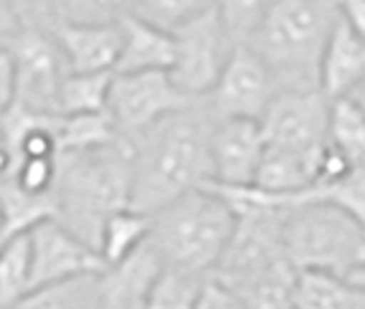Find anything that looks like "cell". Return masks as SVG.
I'll return each instance as SVG.
<instances>
[{
  "instance_id": "1",
  "label": "cell",
  "mask_w": 365,
  "mask_h": 309,
  "mask_svg": "<svg viewBox=\"0 0 365 309\" xmlns=\"http://www.w3.org/2000/svg\"><path fill=\"white\" fill-rule=\"evenodd\" d=\"M213 125V109L200 112L193 102L140 135H130L135 140V183L130 206L155 216L180 195L211 183Z\"/></svg>"
},
{
  "instance_id": "2",
  "label": "cell",
  "mask_w": 365,
  "mask_h": 309,
  "mask_svg": "<svg viewBox=\"0 0 365 309\" xmlns=\"http://www.w3.org/2000/svg\"><path fill=\"white\" fill-rule=\"evenodd\" d=\"M132 183L135 140L130 135L84 152H61L53 185L58 221L99 248L107 218L132 203Z\"/></svg>"
},
{
  "instance_id": "3",
  "label": "cell",
  "mask_w": 365,
  "mask_h": 309,
  "mask_svg": "<svg viewBox=\"0 0 365 309\" xmlns=\"http://www.w3.org/2000/svg\"><path fill=\"white\" fill-rule=\"evenodd\" d=\"M340 18V0H274L249 46L282 89H319V61Z\"/></svg>"
},
{
  "instance_id": "4",
  "label": "cell",
  "mask_w": 365,
  "mask_h": 309,
  "mask_svg": "<svg viewBox=\"0 0 365 309\" xmlns=\"http://www.w3.org/2000/svg\"><path fill=\"white\" fill-rule=\"evenodd\" d=\"M234 206L211 185L195 188L153 216V241L165 266L211 274L236 231Z\"/></svg>"
},
{
  "instance_id": "5",
  "label": "cell",
  "mask_w": 365,
  "mask_h": 309,
  "mask_svg": "<svg viewBox=\"0 0 365 309\" xmlns=\"http://www.w3.org/2000/svg\"><path fill=\"white\" fill-rule=\"evenodd\" d=\"M282 239L297 269L348 274L365 258V224L330 201H279Z\"/></svg>"
},
{
  "instance_id": "6",
  "label": "cell",
  "mask_w": 365,
  "mask_h": 309,
  "mask_svg": "<svg viewBox=\"0 0 365 309\" xmlns=\"http://www.w3.org/2000/svg\"><path fill=\"white\" fill-rule=\"evenodd\" d=\"M3 33H6L3 46L13 53L18 69L16 102L43 115H61L58 97L71 69L51 28L38 31L36 26L18 21V26H11Z\"/></svg>"
},
{
  "instance_id": "7",
  "label": "cell",
  "mask_w": 365,
  "mask_h": 309,
  "mask_svg": "<svg viewBox=\"0 0 365 309\" xmlns=\"http://www.w3.org/2000/svg\"><path fill=\"white\" fill-rule=\"evenodd\" d=\"M239 46L216 8L208 3L195 18L175 31V63L170 76L190 99H203L218 84L228 58Z\"/></svg>"
},
{
  "instance_id": "8",
  "label": "cell",
  "mask_w": 365,
  "mask_h": 309,
  "mask_svg": "<svg viewBox=\"0 0 365 309\" xmlns=\"http://www.w3.org/2000/svg\"><path fill=\"white\" fill-rule=\"evenodd\" d=\"M330 109L319 89H282L262 117L267 145L304 154L319 165L330 142Z\"/></svg>"
},
{
  "instance_id": "9",
  "label": "cell",
  "mask_w": 365,
  "mask_h": 309,
  "mask_svg": "<svg viewBox=\"0 0 365 309\" xmlns=\"http://www.w3.org/2000/svg\"><path fill=\"white\" fill-rule=\"evenodd\" d=\"M193 102L198 99L182 92L170 71H140L114 74L107 109L122 135H140Z\"/></svg>"
},
{
  "instance_id": "10",
  "label": "cell",
  "mask_w": 365,
  "mask_h": 309,
  "mask_svg": "<svg viewBox=\"0 0 365 309\" xmlns=\"http://www.w3.org/2000/svg\"><path fill=\"white\" fill-rule=\"evenodd\" d=\"M279 92L282 86L267 61L249 43H239L208 99L216 120H262Z\"/></svg>"
},
{
  "instance_id": "11",
  "label": "cell",
  "mask_w": 365,
  "mask_h": 309,
  "mask_svg": "<svg viewBox=\"0 0 365 309\" xmlns=\"http://www.w3.org/2000/svg\"><path fill=\"white\" fill-rule=\"evenodd\" d=\"M29 236L31 256H34V289L79 274H99L107 269V261L99 248L86 243L58 218H48L38 224L29 231Z\"/></svg>"
},
{
  "instance_id": "12",
  "label": "cell",
  "mask_w": 365,
  "mask_h": 309,
  "mask_svg": "<svg viewBox=\"0 0 365 309\" xmlns=\"http://www.w3.org/2000/svg\"><path fill=\"white\" fill-rule=\"evenodd\" d=\"M267 152L262 120H216L211 132V183L223 188H249L257 185L259 167Z\"/></svg>"
},
{
  "instance_id": "13",
  "label": "cell",
  "mask_w": 365,
  "mask_h": 309,
  "mask_svg": "<svg viewBox=\"0 0 365 309\" xmlns=\"http://www.w3.org/2000/svg\"><path fill=\"white\" fill-rule=\"evenodd\" d=\"M165 271V258L153 241H145L120 261L109 263L99 274L102 307L109 309H140L150 307L160 274Z\"/></svg>"
},
{
  "instance_id": "14",
  "label": "cell",
  "mask_w": 365,
  "mask_h": 309,
  "mask_svg": "<svg viewBox=\"0 0 365 309\" xmlns=\"http://www.w3.org/2000/svg\"><path fill=\"white\" fill-rule=\"evenodd\" d=\"M51 33L58 41L68 69L76 74L86 71H114L122 51L120 23H74L53 21Z\"/></svg>"
},
{
  "instance_id": "15",
  "label": "cell",
  "mask_w": 365,
  "mask_h": 309,
  "mask_svg": "<svg viewBox=\"0 0 365 309\" xmlns=\"http://www.w3.org/2000/svg\"><path fill=\"white\" fill-rule=\"evenodd\" d=\"M365 81V38L342 18L327 38L319 61V92L327 99L348 97L355 86Z\"/></svg>"
},
{
  "instance_id": "16",
  "label": "cell",
  "mask_w": 365,
  "mask_h": 309,
  "mask_svg": "<svg viewBox=\"0 0 365 309\" xmlns=\"http://www.w3.org/2000/svg\"><path fill=\"white\" fill-rule=\"evenodd\" d=\"M175 63V33L148 23L140 16L122 21V51L114 74H140V71H170Z\"/></svg>"
},
{
  "instance_id": "17",
  "label": "cell",
  "mask_w": 365,
  "mask_h": 309,
  "mask_svg": "<svg viewBox=\"0 0 365 309\" xmlns=\"http://www.w3.org/2000/svg\"><path fill=\"white\" fill-rule=\"evenodd\" d=\"M297 309H365V289L345 274L302 269L294 286Z\"/></svg>"
},
{
  "instance_id": "18",
  "label": "cell",
  "mask_w": 365,
  "mask_h": 309,
  "mask_svg": "<svg viewBox=\"0 0 365 309\" xmlns=\"http://www.w3.org/2000/svg\"><path fill=\"white\" fill-rule=\"evenodd\" d=\"M0 201H3V234L0 241L29 234L48 218H58L56 193H31L13 178H0Z\"/></svg>"
},
{
  "instance_id": "19",
  "label": "cell",
  "mask_w": 365,
  "mask_h": 309,
  "mask_svg": "<svg viewBox=\"0 0 365 309\" xmlns=\"http://www.w3.org/2000/svg\"><path fill=\"white\" fill-rule=\"evenodd\" d=\"M317 178V162L292 150L267 145L262 167L257 175V188L274 195H294L314 183Z\"/></svg>"
},
{
  "instance_id": "20",
  "label": "cell",
  "mask_w": 365,
  "mask_h": 309,
  "mask_svg": "<svg viewBox=\"0 0 365 309\" xmlns=\"http://www.w3.org/2000/svg\"><path fill=\"white\" fill-rule=\"evenodd\" d=\"M3 243L0 253V309H16L34 289V256L31 236H13Z\"/></svg>"
},
{
  "instance_id": "21",
  "label": "cell",
  "mask_w": 365,
  "mask_h": 309,
  "mask_svg": "<svg viewBox=\"0 0 365 309\" xmlns=\"http://www.w3.org/2000/svg\"><path fill=\"white\" fill-rule=\"evenodd\" d=\"M99 274H79V276H71V279H61V281H53V284L38 286L31 294H26L18 307H26V309L102 307Z\"/></svg>"
},
{
  "instance_id": "22",
  "label": "cell",
  "mask_w": 365,
  "mask_h": 309,
  "mask_svg": "<svg viewBox=\"0 0 365 309\" xmlns=\"http://www.w3.org/2000/svg\"><path fill=\"white\" fill-rule=\"evenodd\" d=\"M122 132L114 125L109 109L104 112H79V115H61L56 130L58 154L61 152H84L109 145Z\"/></svg>"
},
{
  "instance_id": "23",
  "label": "cell",
  "mask_w": 365,
  "mask_h": 309,
  "mask_svg": "<svg viewBox=\"0 0 365 309\" xmlns=\"http://www.w3.org/2000/svg\"><path fill=\"white\" fill-rule=\"evenodd\" d=\"M150 234H153V216L127 206L107 218V224L102 229V239H99V253L109 266V263L120 261L127 253H132L137 246H143L150 239Z\"/></svg>"
},
{
  "instance_id": "24",
  "label": "cell",
  "mask_w": 365,
  "mask_h": 309,
  "mask_svg": "<svg viewBox=\"0 0 365 309\" xmlns=\"http://www.w3.org/2000/svg\"><path fill=\"white\" fill-rule=\"evenodd\" d=\"M114 71H86V74L66 76L58 97L61 115H79V112H104L109 104Z\"/></svg>"
},
{
  "instance_id": "25",
  "label": "cell",
  "mask_w": 365,
  "mask_h": 309,
  "mask_svg": "<svg viewBox=\"0 0 365 309\" xmlns=\"http://www.w3.org/2000/svg\"><path fill=\"white\" fill-rule=\"evenodd\" d=\"M330 145H335L355 167L365 165V112L350 97L332 99Z\"/></svg>"
},
{
  "instance_id": "26",
  "label": "cell",
  "mask_w": 365,
  "mask_h": 309,
  "mask_svg": "<svg viewBox=\"0 0 365 309\" xmlns=\"http://www.w3.org/2000/svg\"><path fill=\"white\" fill-rule=\"evenodd\" d=\"M137 0H46L56 21L74 23H120L135 13Z\"/></svg>"
},
{
  "instance_id": "27",
  "label": "cell",
  "mask_w": 365,
  "mask_h": 309,
  "mask_svg": "<svg viewBox=\"0 0 365 309\" xmlns=\"http://www.w3.org/2000/svg\"><path fill=\"white\" fill-rule=\"evenodd\" d=\"M208 274H195V271L175 269L165 266L160 274L155 292L150 297V307H165V309H195L200 286Z\"/></svg>"
},
{
  "instance_id": "28",
  "label": "cell",
  "mask_w": 365,
  "mask_h": 309,
  "mask_svg": "<svg viewBox=\"0 0 365 309\" xmlns=\"http://www.w3.org/2000/svg\"><path fill=\"white\" fill-rule=\"evenodd\" d=\"M274 0H211L226 31L236 43H249L264 23Z\"/></svg>"
},
{
  "instance_id": "29",
  "label": "cell",
  "mask_w": 365,
  "mask_h": 309,
  "mask_svg": "<svg viewBox=\"0 0 365 309\" xmlns=\"http://www.w3.org/2000/svg\"><path fill=\"white\" fill-rule=\"evenodd\" d=\"M211 0H137L135 16L145 18L148 23L175 33L182 23L195 18Z\"/></svg>"
},
{
  "instance_id": "30",
  "label": "cell",
  "mask_w": 365,
  "mask_h": 309,
  "mask_svg": "<svg viewBox=\"0 0 365 309\" xmlns=\"http://www.w3.org/2000/svg\"><path fill=\"white\" fill-rule=\"evenodd\" d=\"M58 154L56 157H23L16 167L3 170L0 178H13L21 188L31 193H48L56 185Z\"/></svg>"
},
{
  "instance_id": "31",
  "label": "cell",
  "mask_w": 365,
  "mask_h": 309,
  "mask_svg": "<svg viewBox=\"0 0 365 309\" xmlns=\"http://www.w3.org/2000/svg\"><path fill=\"white\" fill-rule=\"evenodd\" d=\"M244 307L239 294L221 281L216 274H208L203 279V286H200L198 302H195V309H236Z\"/></svg>"
},
{
  "instance_id": "32",
  "label": "cell",
  "mask_w": 365,
  "mask_h": 309,
  "mask_svg": "<svg viewBox=\"0 0 365 309\" xmlns=\"http://www.w3.org/2000/svg\"><path fill=\"white\" fill-rule=\"evenodd\" d=\"M16 92H18L16 58L3 46V51H0V109L11 107V104L16 102Z\"/></svg>"
},
{
  "instance_id": "33",
  "label": "cell",
  "mask_w": 365,
  "mask_h": 309,
  "mask_svg": "<svg viewBox=\"0 0 365 309\" xmlns=\"http://www.w3.org/2000/svg\"><path fill=\"white\" fill-rule=\"evenodd\" d=\"M340 13L365 38V0H340Z\"/></svg>"
},
{
  "instance_id": "34",
  "label": "cell",
  "mask_w": 365,
  "mask_h": 309,
  "mask_svg": "<svg viewBox=\"0 0 365 309\" xmlns=\"http://www.w3.org/2000/svg\"><path fill=\"white\" fill-rule=\"evenodd\" d=\"M345 276H348V279L353 281V284H358L360 289H365V258L358 263V266H353V269H350Z\"/></svg>"
},
{
  "instance_id": "35",
  "label": "cell",
  "mask_w": 365,
  "mask_h": 309,
  "mask_svg": "<svg viewBox=\"0 0 365 309\" xmlns=\"http://www.w3.org/2000/svg\"><path fill=\"white\" fill-rule=\"evenodd\" d=\"M348 97L353 99V102L358 104V107H360V109H363V112H365V81H363V84H358V86H355V89H353V92H350V94H348Z\"/></svg>"
},
{
  "instance_id": "36",
  "label": "cell",
  "mask_w": 365,
  "mask_h": 309,
  "mask_svg": "<svg viewBox=\"0 0 365 309\" xmlns=\"http://www.w3.org/2000/svg\"><path fill=\"white\" fill-rule=\"evenodd\" d=\"M16 3H36V0H16Z\"/></svg>"
}]
</instances>
